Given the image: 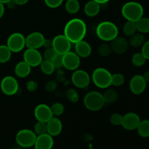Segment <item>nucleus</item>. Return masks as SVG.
Masks as SVG:
<instances>
[{"label": "nucleus", "instance_id": "f257e3e1", "mask_svg": "<svg viewBox=\"0 0 149 149\" xmlns=\"http://www.w3.org/2000/svg\"><path fill=\"white\" fill-rule=\"evenodd\" d=\"M87 33V26L81 19L73 18L68 20L64 28V35L71 43L83 40Z\"/></svg>", "mask_w": 149, "mask_h": 149}, {"label": "nucleus", "instance_id": "f03ea898", "mask_svg": "<svg viewBox=\"0 0 149 149\" xmlns=\"http://www.w3.org/2000/svg\"><path fill=\"white\" fill-rule=\"evenodd\" d=\"M119 29L113 22L103 21L99 23L96 29L97 37L104 42H111L118 36Z\"/></svg>", "mask_w": 149, "mask_h": 149}, {"label": "nucleus", "instance_id": "7ed1b4c3", "mask_svg": "<svg viewBox=\"0 0 149 149\" xmlns=\"http://www.w3.org/2000/svg\"><path fill=\"white\" fill-rule=\"evenodd\" d=\"M122 14L127 20L136 22L143 16L144 9L137 1H128L122 6Z\"/></svg>", "mask_w": 149, "mask_h": 149}, {"label": "nucleus", "instance_id": "20e7f679", "mask_svg": "<svg viewBox=\"0 0 149 149\" xmlns=\"http://www.w3.org/2000/svg\"><path fill=\"white\" fill-rule=\"evenodd\" d=\"M83 103L86 109L91 111H100L106 104L103 94L97 91H91L87 93L84 97Z\"/></svg>", "mask_w": 149, "mask_h": 149}, {"label": "nucleus", "instance_id": "39448f33", "mask_svg": "<svg viewBox=\"0 0 149 149\" xmlns=\"http://www.w3.org/2000/svg\"><path fill=\"white\" fill-rule=\"evenodd\" d=\"M111 76L112 74L106 68L99 67L93 71L92 80L97 87L106 89L111 85Z\"/></svg>", "mask_w": 149, "mask_h": 149}, {"label": "nucleus", "instance_id": "423d86ee", "mask_svg": "<svg viewBox=\"0 0 149 149\" xmlns=\"http://www.w3.org/2000/svg\"><path fill=\"white\" fill-rule=\"evenodd\" d=\"M37 135L33 131L29 129H23L18 131L15 137V141L23 148H31L33 146Z\"/></svg>", "mask_w": 149, "mask_h": 149}, {"label": "nucleus", "instance_id": "0eeeda50", "mask_svg": "<svg viewBox=\"0 0 149 149\" xmlns=\"http://www.w3.org/2000/svg\"><path fill=\"white\" fill-rule=\"evenodd\" d=\"M6 45L12 52H20L26 47V37L21 33H13L7 39Z\"/></svg>", "mask_w": 149, "mask_h": 149}, {"label": "nucleus", "instance_id": "6e6552de", "mask_svg": "<svg viewBox=\"0 0 149 149\" xmlns=\"http://www.w3.org/2000/svg\"><path fill=\"white\" fill-rule=\"evenodd\" d=\"M52 47L56 51L58 55H64L71 51V42L66 38L64 34L57 35L53 38Z\"/></svg>", "mask_w": 149, "mask_h": 149}, {"label": "nucleus", "instance_id": "1a4fd4ad", "mask_svg": "<svg viewBox=\"0 0 149 149\" xmlns=\"http://www.w3.org/2000/svg\"><path fill=\"white\" fill-rule=\"evenodd\" d=\"M1 92L6 95H14L17 93L19 84L15 77L12 76H7L4 77L0 84Z\"/></svg>", "mask_w": 149, "mask_h": 149}, {"label": "nucleus", "instance_id": "9d476101", "mask_svg": "<svg viewBox=\"0 0 149 149\" xmlns=\"http://www.w3.org/2000/svg\"><path fill=\"white\" fill-rule=\"evenodd\" d=\"M90 76L84 70H75L71 76V81L73 84L79 89H84L88 87L90 84Z\"/></svg>", "mask_w": 149, "mask_h": 149}, {"label": "nucleus", "instance_id": "9b49d317", "mask_svg": "<svg viewBox=\"0 0 149 149\" xmlns=\"http://www.w3.org/2000/svg\"><path fill=\"white\" fill-rule=\"evenodd\" d=\"M81 61L80 58L74 52H66L63 55V67L68 71H75L79 67Z\"/></svg>", "mask_w": 149, "mask_h": 149}, {"label": "nucleus", "instance_id": "f8f14e48", "mask_svg": "<svg viewBox=\"0 0 149 149\" xmlns=\"http://www.w3.org/2000/svg\"><path fill=\"white\" fill-rule=\"evenodd\" d=\"M23 61L31 67H36L43 61V56L38 49L28 48L23 53Z\"/></svg>", "mask_w": 149, "mask_h": 149}, {"label": "nucleus", "instance_id": "ddd939ff", "mask_svg": "<svg viewBox=\"0 0 149 149\" xmlns=\"http://www.w3.org/2000/svg\"><path fill=\"white\" fill-rule=\"evenodd\" d=\"M147 83L142 75H135L130 81V90L134 95H141L146 88Z\"/></svg>", "mask_w": 149, "mask_h": 149}, {"label": "nucleus", "instance_id": "4468645a", "mask_svg": "<svg viewBox=\"0 0 149 149\" xmlns=\"http://www.w3.org/2000/svg\"><path fill=\"white\" fill-rule=\"evenodd\" d=\"M45 39V36L40 32H32L26 37V46L30 49H38L43 47Z\"/></svg>", "mask_w": 149, "mask_h": 149}, {"label": "nucleus", "instance_id": "2eb2a0df", "mask_svg": "<svg viewBox=\"0 0 149 149\" xmlns=\"http://www.w3.org/2000/svg\"><path fill=\"white\" fill-rule=\"evenodd\" d=\"M141 122L139 116L133 112H130L123 116L121 126L123 127L127 130H136Z\"/></svg>", "mask_w": 149, "mask_h": 149}, {"label": "nucleus", "instance_id": "dca6fc26", "mask_svg": "<svg viewBox=\"0 0 149 149\" xmlns=\"http://www.w3.org/2000/svg\"><path fill=\"white\" fill-rule=\"evenodd\" d=\"M34 116L37 121L46 122V123L49 119L53 117L50 107L44 103L38 105L35 108Z\"/></svg>", "mask_w": 149, "mask_h": 149}, {"label": "nucleus", "instance_id": "f3484780", "mask_svg": "<svg viewBox=\"0 0 149 149\" xmlns=\"http://www.w3.org/2000/svg\"><path fill=\"white\" fill-rule=\"evenodd\" d=\"M53 145V137L48 133H45L37 135L33 146L35 149H52Z\"/></svg>", "mask_w": 149, "mask_h": 149}, {"label": "nucleus", "instance_id": "a211bd4d", "mask_svg": "<svg viewBox=\"0 0 149 149\" xmlns=\"http://www.w3.org/2000/svg\"><path fill=\"white\" fill-rule=\"evenodd\" d=\"M112 52L116 54H123L127 50L129 42L123 36H116L115 39L111 41L110 44Z\"/></svg>", "mask_w": 149, "mask_h": 149}, {"label": "nucleus", "instance_id": "6ab92c4d", "mask_svg": "<svg viewBox=\"0 0 149 149\" xmlns=\"http://www.w3.org/2000/svg\"><path fill=\"white\" fill-rule=\"evenodd\" d=\"M47 133L52 137L58 136L62 132L63 124L56 116H53L47 122Z\"/></svg>", "mask_w": 149, "mask_h": 149}, {"label": "nucleus", "instance_id": "aec40b11", "mask_svg": "<svg viewBox=\"0 0 149 149\" xmlns=\"http://www.w3.org/2000/svg\"><path fill=\"white\" fill-rule=\"evenodd\" d=\"M75 52L79 58H88L92 53V47L88 42L83 39L75 43Z\"/></svg>", "mask_w": 149, "mask_h": 149}, {"label": "nucleus", "instance_id": "412c9836", "mask_svg": "<svg viewBox=\"0 0 149 149\" xmlns=\"http://www.w3.org/2000/svg\"><path fill=\"white\" fill-rule=\"evenodd\" d=\"M31 71V67L24 61L17 63L15 67V74L19 78H25L28 77L30 74Z\"/></svg>", "mask_w": 149, "mask_h": 149}, {"label": "nucleus", "instance_id": "4be33fe9", "mask_svg": "<svg viewBox=\"0 0 149 149\" xmlns=\"http://www.w3.org/2000/svg\"><path fill=\"white\" fill-rule=\"evenodd\" d=\"M100 11V4L93 0L86 3L84 7V12L88 17H95Z\"/></svg>", "mask_w": 149, "mask_h": 149}, {"label": "nucleus", "instance_id": "5701e85b", "mask_svg": "<svg viewBox=\"0 0 149 149\" xmlns=\"http://www.w3.org/2000/svg\"><path fill=\"white\" fill-rule=\"evenodd\" d=\"M145 36L143 33H135L132 36H130V39L128 41L129 45L132 47H141L145 42Z\"/></svg>", "mask_w": 149, "mask_h": 149}, {"label": "nucleus", "instance_id": "b1692460", "mask_svg": "<svg viewBox=\"0 0 149 149\" xmlns=\"http://www.w3.org/2000/svg\"><path fill=\"white\" fill-rule=\"evenodd\" d=\"M137 31L141 33H149V18L143 16L141 18L135 22Z\"/></svg>", "mask_w": 149, "mask_h": 149}, {"label": "nucleus", "instance_id": "393cba45", "mask_svg": "<svg viewBox=\"0 0 149 149\" xmlns=\"http://www.w3.org/2000/svg\"><path fill=\"white\" fill-rule=\"evenodd\" d=\"M138 135L141 137L144 138H148L149 137V120L144 119L141 120L138 127H137Z\"/></svg>", "mask_w": 149, "mask_h": 149}, {"label": "nucleus", "instance_id": "a878e982", "mask_svg": "<svg viewBox=\"0 0 149 149\" xmlns=\"http://www.w3.org/2000/svg\"><path fill=\"white\" fill-rule=\"evenodd\" d=\"M65 10L71 15L76 14L79 11L80 4L78 0H67L65 4Z\"/></svg>", "mask_w": 149, "mask_h": 149}, {"label": "nucleus", "instance_id": "bb28decb", "mask_svg": "<svg viewBox=\"0 0 149 149\" xmlns=\"http://www.w3.org/2000/svg\"><path fill=\"white\" fill-rule=\"evenodd\" d=\"M106 103H113L117 100L118 93L113 89H107L103 94Z\"/></svg>", "mask_w": 149, "mask_h": 149}, {"label": "nucleus", "instance_id": "cd10ccee", "mask_svg": "<svg viewBox=\"0 0 149 149\" xmlns=\"http://www.w3.org/2000/svg\"><path fill=\"white\" fill-rule=\"evenodd\" d=\"M12 52L7 45H0V63H5L10 60Z\"/></svg>", "mask_w": 149, "mask_h": 149}, {"label": "nucleus", "instance_id": "c85d7f7f", "mask_svg": "<svg viewBox=\"0 0 149 149\" xmlns=\"http://www.w3.org/2000/svg\"><path fill=\"white\" fill-rule=\"evenodd\" d=\"M39 66H40L41 71H42V73L46 75H52L55 70L52 61H47L45 59H43Z\"/></svg>", "mask_w": 149, "mask_h": 149}, {"label": "nucleus", "instance_id": "c756f323", "mask_svg": "<svg viewBox=\"0 0 149 149\" xmlns=\"http://www.w3.org/2000/svg\"><path fill=\"white\" fill-rule=\"evenodd\" d=\"M137 31V28L135 22L133 21H127L125 23L123 26V33L125 35L127 36H131L135 34Z\"/></svg>", "mask_w": 149, "mask_h": 149}, {"label": "nucleus", "instance_id": "7c9ffc66", "mask_svg": "<svg viewBox=\"0 0 149 149\" xmlns=\"http://www.w3.org/2000/svg\"><path fill=\"white\" fill-rule=\"evenodd\" d=\"M112 52L111 47L109 44L103 43L101 44L97 48V53L100 57L106 58L110 55Z\"/></svg>", "mask_w": 149, "mask_h": 149}, {"label": "nucleus", "instance_id": "2f4dec72", "mask_svg": "<svg viewBox=\"0 0 149 149\" xmlns=\"http://www.w3.org/2000/svg\"><path fill=\"white\" fill-rule=\"evenodd\" d=\"M146 62V59L141 52H137L132 57V63L135 66L141 67Z\"/></svg>", "mask_w": 149, "mask_h": 149}, {"label": "nucleus", "instance_id": "473e14b6", "mask_svg": "<svg viewBox=\"0 0 149 149\" xmlns=\"http://www.w3.org/2000/svg\"><path fill=\"white\" fill-rule=\"evenodd\" d=\"M33 132L36 135L47 133V127L46 122L37 121V122L35 124L34 127H33Z\"/></svg>", "mask_w": 149, "mask_h": 149}, {"label": "nucleus", "instance_id": "72a5a7b5", "mask_svg": "<svg viewBox=\"0 0 149 149\" xmlns=\"http://www.w3.org/2000/svg\"><path fill=\"white\" fill-rule=\"evenodd\" d=\"M50 109L53 116L58 117V116H60L61 115H62L63 113L65 108H64V106L62 103H59V102H57V103H53L51 106Z\"/></svg>", "mask_w": 149, "mask_h": 149}, {"label": "nucleus", "instance_id": "f704fd0d", "mask_svg": "<svg viewBox=\"0 0 149 149\" xmlns=\"http://www.w3.org/2000/svg\"><path fill=\"white\" fill-rule=\"evenodd\" d=\"M125 81V78L123 74L116 73V74H112L111 76V84L119 87V86L123 85Z\"/></svg>", "mask_w": 149, "mask_h": 149}, {"label": "nucleus", "instance_id": "c9c22d12", "mask_svg": "<svg viewBox=\"0 0 149 149\" xmlns=\"http://www.w3.org/2000/svg\"><path fill=\"white\" fill-rule=\"evenodd\" d=\"M58 53L56 52V51L53 49L52 47L47 48L46 50L44 52V59L47 60V61H52L54 58L57 56Z\"/></svg>", "mask_w": 149, "mask_h": 149}, {"label": "nucleus", "instance_id": "e433bc0d", "mask_svg": "<svg viewBox=\"0 0 149 149\" xmlns=\"http://www.w3.org/2000/svg\"><path fill=\"white\" fill-rule=\"evenodd\" d=\"M122 118H123V116L121 115L120 113H113L110 117V122L112 125H115V126H121L122 122Z\"/></svg>", "mask_w": 149, "mask_h": 149}, {"label": "nucleus", "instance_id": "4c0bfd02", "mask_svg": "<svg viewBox=\"0 0 149 149\" xmlns=\"http://www.w3.org/2000/svg\"><path fill=\"white\" fill-rule=\"evenodd\" d=\"M66 96L70 101L76 103L79 100V94L74 89H69L66 92Z\"/></svg>", "mask_w": 149, "mask_h": 149}, {"label": "nucleus", "instance_id": "58836bf2", "mask_svg": "<svg viewBox=\"0 0 149 149\" xmlns=\"http://www.w3.org/2000/svg\"><path fill=\"white\" fill-rule=\"evenodd\" d=\"M63 0H45V3L49 8H57L62 4Z\"/></svg>", "mask_w": 149, "mask_h": 149}, {"label": "nucleus", "instance_id": "ea45409f", "mask_svg": "<svg viewBox=\"0 0 149 149\" xmlns=\"http://www.w3.org/2000/svg\"><path fill=\"white\" fill-rule=\"evenodd\" d=\"M52 64H53L55 68H61L63 67V55H57L52 61Z\"/></svg>", "mask_w": 149, "mask_h": 149}, {"label": "nucleus", "instance_id": "a19ab883", "mask_svg": "<svg viewBox=\"0 0 149 149\" xmlns=\"http://www.w3.org/2000/svg\"><path fill=\"white\" fill-rule=\"evenodd\" d=\"M38 88V84L36 81L33 80H30L26 83V89L31 93L35 92Z\"/></svg>", "mask_w": 149, "mask_h": 149}, {"label": "nucleus", "instance_id": "79ce46f5", "mask_svg": "<svg viewBox=\"0 0 149 149\" xmlns=\"http://www.w3.org/2000/svg\"><path fill=\"white\" fill-rule=\"evenodd\" d=\"M141 53L143 55L146 59L149 60V40L144 42L142 45V49H141Z\"/></svg>", "mask_w": 149, "mask_h": 149}, {"label": "nucleus", "instance_id": "37998d69", "mask_svg": "<svg viewBox=\"0 0 149 149\" xmlns=\"http://www.w3.org/2000/svg\"><path fill=\"white\" fill-rule=\"evenodd\" d=\"M57 87H58V84L54 81H49L45 84V89L49 93H52V92L55 91Z\"/></svg>", "mask_w": 149, "mask_h": 149}, {"label": "nucleus", "instance_id": "c03bdc74", "mask_svg": "<svg viewBox=\"0 0 149 149\" xmlns=\"http://www.w3.org/2000/svg\"><path fill=\"white\" fill-rule=\"evenodd\" d=\"M43 47H45V48H49L52 47V40L49 39H45L43 43Z\"/></svg>", "mask_w": 149, "mask_h": 149}, {"label": "nucleus", "instance_id": "a18cd8bd", "mask_svg": "<svg viewBox=\"0 0 149 149\" xmlns=\"http://www.w3.org/2000/svg\"><path fill=\"white\" fill-rule=\"evenodd\" d=\"M6 4H7V7L10 9H14L15 7H16V5H17V4H16V3L13 0H10V1H9Z\"/></svg>", "mask_w": 149, "mask_h": 149}, {"label": "nucleus", "instance_id": "49530a36", "mask_svg": "<svg viewBox=\"0 0 149 149\" xmlns=\"http://www.w3.org/2000/svg\"><path fill=\"white\" fill-rule=\"evenodd\" d=\"M16 3L17 5H24L26 3H28L29 0H13Z\"/></svg>", "mask_w": 149, "mask_h": 149}, {"label": "nucleus", "instance_id": "de8ad7c7", "mask_svg": "<svg viewBox=\"0 0 149 149\" xmlns=\"http://www.w3.org/2000/svg\"><path fill=\"white\" fill-rule=\"evenodd\" d=\"M4 10H4V4L0 2V18H1V17H3V15H4Z\"/></svg>", "mask_w": 149, "mask_h": 149}, {"label": "nucleus", "instance_id": "09e8293b", "mask_svg": "<svg viewBox=\"0 0 149 149\" xmlns=\"http://www.w3.org/2000/svg\"><path fill=\"white\" fill-rule=\"evenodd\" d=\"M143 77L144 79L146 80V83H148L149 84V71L145 72V74H144V75Z\"/></svg>", "mask_w": 149, "mask_h": 149}, {"label": "nucleus", "instance_id": "8fccbe9b", "mask_svg": "<svg viewBox=\"0 0 149 149\" xmlns=\"http://www.w3.org/2000/svg\"><path fill=\"white\" fill-rule=\"evenodd\" d=\"M93 1H96V2H97L98 4H106V3L109 2L110 0H93Z\"/></svg>", "mask_w": 149, "mask_h": 149}, {"label": "nucleus", "instance_id": "3c124183", "mask_svg": "<svg viewBox=\"0 0 149 149\" xmlns=\"http://www.w3.org/2000/svg\"><path fill=\"white\" fill-rule=\"evenodd\" d=\"M9 1H10V0H0V2L4 4H7Z\"/></svg>", "mask_w": 149, "mask_h": 149}, {"label": "nucleus", "instance_id": "603ef678", "mask_svg": "<svg viewBox=\"0 0 149 149\" xmlns=\"http://www.w3.org/2000/svg\"><path fill=\"white\" fill-rule=\"evenodd\" d=\"M13 149H16V148H13Z\"/></svg>", "mask_w": 149, "mask_h": 149}]
</instances>
